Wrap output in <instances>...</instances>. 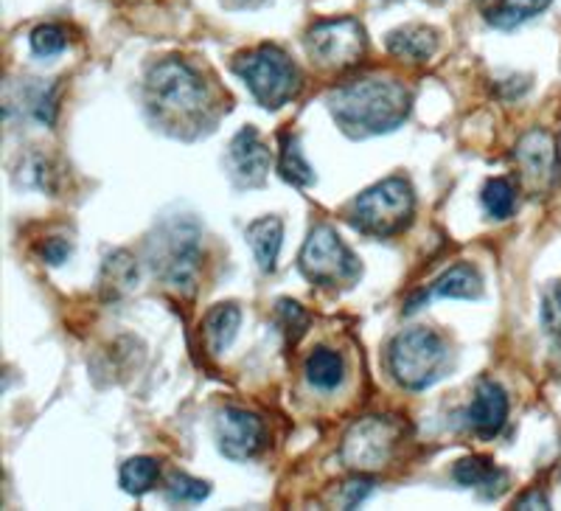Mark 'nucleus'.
<instances>
[{"label": "nucleus", "instance_id": "nucleus-1", "mask_svg": "<svg viewBox=\"0 0 561 511\" xmlns=\"http://www.w3.org/2000/svg\"><path fill=\"white\" fill-rule=\"evenodd\" d=\"M144 99L152 122L174 138H197L214 122V99L203 73L180 57H167L149 68Z\"/></svg>", "mask_w": 561, "mask_h": 511}, {"label": "nucleus", "instance_id": "nucleus-2", "mask_svg": "<svg viewBox=\"0 0 561 511\" xmlns=\"http://www.w3.org/2000/svg\"><path fill=\"white\" fill-rule=\"evenodd\" d=\"M325 107L340 133L354 141L396 133L413 110V90L399 79L365 77L329 90Z\"/></svg>", "mask_w": 561, "mask_h": 511}, {"label": "nucleus", "instance_id": "nucleus-3", "mask_svg": "<svg viewBox=\"0 0 561 511\" xmlns=\"http://www.w3.org/2000/svg\"><path fill=\"white\" fill-rule=\"evenodd\" d=\"M154 273L169 289L183 298H194L203 273V234L192 217L169 219L158 228V237L149 242Z\"/></svg>", "mask_w": 561, "mask_h": 511}, {"label": "nucleus", "instance_id": "nucleus-4", "mask_svg": "<svg viewBox=\"0 0 561 511\" xmlns=\"http://www.w3.org/2000/svg\"><path fill=\"white\" fill-rule=\"evenodd\" d=\"M415 217V192L408 178H385L351 200L345 219L370 239L399 237Z\"/></svg>", "mask_w": 561, "mask_h": 511}, {"label": "nucleus", "instance_id": "nucleus-5", "mask_svg": "<svg viewBox=\"0 0 561 511\" xmlns=\"http://www.w3.org/2000/svg\"><path fill=\"white\" fill-rule=\"evenodd\" d=\"M233 73L250 90V96L262 104L264 110H280L293 102L304 88L300 68L293 63L284 48L273 43H264L259 48L242 52L233 59Z\"/></svg>", "mask_w": 561, "mask_h": 511}, {"label": "nucleus", "instance_id": "nucleus-6", "mask_svg": "<svg viewBox=\"0 0 561 511\" xmlns=\"http://www.w3.org/2000/svg\"><path fill=\"white\" fill-rule=\"evenodd\" d=\"M390 377L404 390H427L447 377L449 345L435 329L413 327L396 334L388 345Z\"/></svg>", "mask_w": 561, "mask_h": 511}, {"label": "nucleus", "instance_id": "nucleus-7", "mask_svg": "<svg viewBox=\"0 0 561 511\" xmlns=\"http://www.w3.org/2000/svg\"><path fill=\"white\" fill-rule=\"evenodd\" d=\"M298 270L309 284L323 289H343L359 282L363 264L357 253L343 242L332 225H314L300 248Z\"/></svg>", "mask_w": 561, "mask_h": 511}, {"label": "nucleus", "instance_id": "nucleus-8", "mask_svg": "<svg viewBox=\"0 0 561 511\" xmlns=\"http://www.w3.org/2000/svg\"><path fill=\"white\" fill-rule=\"evenodd\" d=\"M404 424L390 416H365L348 428L340 447V461L351 473L368 475L388 467L402 444Z\"/></svg>", "mask_w": 561, "mask_h": 511}, {"label": "nucleus", "instance_id": "nucleus-9", "mask_svg": "<svg viewBox=\"0 0 561 511\" xmlns=\"http://www.w3.org/2000/svg\"><path fill=\"white\" fill-rule=\"evenodd\" d=\"M307 54L323 71H351L368 52V32L357 18L320 20L304 37Z\"/></svg>", "mask_w": 561, "mask_h": 511}, {"label": "nucleus", "instance_id": "nucleus-10", "mask_svg": "<svg viewBox=\"0 0 561 511\" xmlns=\"http://www.w3.org/2000/svg\"><path fill=\"white\" fill-rule=\"evenodd\" d=\"M514 167L519 172V183L528 194L553 192L561 178V155L556 135L548 129H528L514 147Z\"/></svg>", "mask_w": 561, "mask_h": 511}, {"label": "nucleus", "instance_id": "nucleus-11", "mask_svg": "<svg viewBox=\"0 0 561 511\" xmlns=\"http://www.w3.org/2000/svg\"><path fill=\"white\" fill-rule=\"evenodd\" d=\"M214 439H217V447L225 458L248 461L264 450L267 428H264L262 416L228 405L214 419Z\"/></svg>", "mask_w": 561, "mask_h": 511}, {"label": "nucleus", "instance_id": "nucleus-12", "mask_svg": "<svg viewBox=\"0 0 561 511\" xmlns=\"http://www.w3.org/2000/svg\"><path fill=\"white\" fill-rule=\"evenodd\" d=\"M433 298H453V300H480L483 298V275L478 273V268L469 262H458L449 270L435 279L427 289L410 295L408 304H404V315L419 313L421 307H427Z\"/></svg>", "mask_w": 561, "mask_h": 511}, {"label": "nucleus", "instance_id": "nucleus-13", "mask_svg": "<svg viewBox=\"0 0 561 511\" xmlns=\"http://www.w3.org/2000/svg\"><path fill=\"white\" fill-rule=\"evenodd\" d=\"M228 163L230 174L239 185H248V189H255L267 180L270 163H273V155H270V147L262 141V135L255 127H242L233 141H230L228 149Z\"/></svg>", "mask_w": 561, "mask_h": 511}, {"label": "nucleus", "instance_id": "nucleus-14", "mask_svg": "<svg viewBox=\"0 0 561 511\" xmlns=\"http://www.w3.org/2000/svg\"><path fill=\"white\" fill-rule=\"evenodd\" d=\"M508 410L511 402L503 385L494 383V379H480L478 388H474L472 405L466 410V419H469V428L474 430V435L489 441L505 428Z\"/></svg>", "mask_w": 561, "mask_h": 511}, {"label": "nucleus", "instance_id": "nucleus-15", "mask_svg": "<svg viewBox=\"0 0 561 511\" xmlns=\"http://www.w3.org/2000/svg\"><path fill=\"white\" fill-rule=\"evenodd\" d=\"M248 245L253 250V259L259 264L262 273H275L278 268L280 245H284V219L267 214V217H259L248 225Z\"/></svg>", "mask_w": 561, "mask_h": 511}, {"label": "nucleus", "instance_id": "nucleus-16", "mask_svg": "<svg viewBox=\"0 0 561 511\" xmlns=\"http://www.w3.org/2000/svg\"><path fill=\"white\" fill-rule=\"evenodd\" d=\"M438 32L433 26H399L388 32L385 45L396 59H408V63H427L438 52Z\"/></svg>", "mask_w": 561, "mask_h": 511}, {"label": "nucleus", "instance_id": "nucleus-17", "mask_svg": "<svg viewBox=\"0 0 561 511\" xmlns=\"http://www.w3.org/2000/svg\"><path fill=\"white\" fill-rule=\"evenodd\" d=\"M455 484L466 489H485V498H497L508 484V473L500 469L497 464L485 455H466L453 467Z\"/></svg>", "mask_w": 561, "mask_h": 511}, {"label": "nucleus", "instance_id": "nucleus-18", "mask_svg": "<svg viewBox=\"0 0 561 511\" xmlns=\"http://www.w3.org/2000/svg\"><path fill=\"white\" fill-rule=\"evenodd\" d=\"M239 327H242V309L237 304H217L205 313L203 320V338L208 352L214 357L225 354L237 340Z\"/></svg>", "mask_w": 561, "mask_h": 511}, {"label": "nucleus", "instance_id": "nucleus-19", "mask_svg": "<svg viewBox=\"0 0 561 511\" xmlns=\"http://www.w3.org/2000/svg\"><path fill=\"white\" fill-rule=\"evenodd\" d=\"M345 360L337 349H329V345H318L312 354L304 363V374H307V383L314 390H323V394H332L340 385L345 383Z\"/></svg>", "mask_w": 561, "mask_h": 511}, {"label": "nucleus", "instance_id": "nucleus-20", "mask_svg": "<svg viewBox=\"0 0 561 511\" xmlns=\"http://www.w3.org/2000/svg\"><path fill=\"white\" fill-rule=\"evenodd\" d=\"M278 174L295 189H312L318 183V174L304 155L298 135L284 133L278 138Z\"/></svg>", "mask_w": 561, "mask_h": 511}, {"label": "nucleus", "instance_id": "nucleus-21", "mask_svg": "<svg viewBox=\"0 0 561 511\" xmlns=\"http://www.w3.org/2000/svg\"><path fill=\"white\" fill-rule=\"evenodd\" d=\"M99 284H102V293L107 300L133 293L138 287V262H135V256L129 250H115V253H110L104 259Z\"/></svg>", "mask_w": 561, "mask_h": 511}, {"label": "nucleus", "instance_id": "nucleus-22", "mask_svg": "<svg viewBox=\"0 0 561 511\" xmlns=\"http://www.w3.org/2000/svg\"><path fill=\"white\" fill-rule=\"evenodd\" d=\"M553 0H500L497 7L485 14L489 26L500 29V32H511V29L523 26L528 20H534L536 14H542L545 9H550Z\"/></svg>", "mask_w": 561, "mask_h": 511}, {"label": "nucleus", "instance_id": "nucleus-23", "mask_svg": "<svg viewBox=\"0 0 561 511\" xmlns=\"http://www.w3.org/2000/svg\"><path fill=\"white\" fill-rule=\"evenodd\" d=\"M160 478V464L149 455H135V458L124 461L122 473H118V484L127 495L135 498H144L147 492H152Z\"/></svg>", "mask_w": 561, "mask_h": 511}, {"label": "nucleus", "instance_id": "nucleus-24", "mask_svg": "<svg viewBox=\"0 0 561 511\" xmlns=\"http://www.w3.org/2000/svg\"><path fill=\"white\" fill-rule=\"evenodd\" d=\"M480 203H483V212L491 219H508L517 208V189L514 183L505 178H491L480 192Z\"/></svg>", "mask_w": 561, "mask_h": 511}, {"label": "nucleus", "instance_id": "nucleus-25", "mask_svg": "<svg viewBox=\"0 0 561 511\" xmlns=\"http://www.w3.org/2000/svg\"><path fill=\"white\" fill-rule=\"evenodd\" d=\"M210 495V484L208 480L192 478V475L185 473H172L167 478V486H163V498L167 503L172 506H194L208 500Z\"/></svg>", "mask_w": 561, "mask_h": 511}, {"label": "nucleus", "instance_id": "nucleus-26", "mask_svg": "<svg viewBox=\"0 0 561 511\" xmlns=\"http://www.w3.org/2000/svg\"><path fill=\"white\" fill-rule=\"evenodd\" d=\"M278 320H280V329H284V334H287V343H298L304 334H307L309 329V315L307 309L300 307L298 300L293 298H280L278 300Z\"/></svg>", "mask_w": 561, "mask_h": 511}, {"label": "nucleus", "instance_id": "nucleus-27", "mask_svg": "<svg viewBox=\"0 0 561 511\" xmlns=\"http://www.w3.org/2000/svg\"><path fill=\"white\" fill-rule=\"evenodd\" d=\"M32 43V52L37 57H57V54L65 52V45H68V34H65L62 26H54V23H45V26H37L28 37Z\"/></svg>", "mask_w": 561, "mask_h": 511}, {"label": "nucleus", "instance_id": "nucleus-28", "mask_svg": "<svg viewBox=\"0 0 561 511\" xmlns=\"http://www.w3.org/2000/svg\"><path fill=\"white\" fill-rule=\"evenodd\" d=\"M542 327L545 332L561 338V282H553L542 293Z\"/></svg>", "mask_w": 561, "mask_h": 511}, {"label": "nucleus", "instance_id": "nucleus-29", "mask_svg": "<svg viewBox=\"0 0 561 511\" xmlns=\"http://www.w3.org/2000/svg\"><path fill=\"white\" fill-rule=\"evenodd\" d=\"M37 253L45 264L59 268V264H65L70 259V253H73V245L62 237H51V239H45V242H39Z\"/></svg>", "mask_w": 561, "mask_h": 511}, {"label": "nucleus", "instance_id": "nucleus-30", "mask_svg": "<svg viewBox=\"0 0 561 511\" xmlns=\"http://www.w3.org/2000/svg\"><path fill=\"white\" fill-rule=\"evenodd\" d=\"M370 492H374V480H368L365 475H357L354 480H348V484L343 486L345 509H357V506L363 503Z\"/></svg>", "mask_w": 561, "mask_h": 511}, {"label": "nucleus", "instance_id": "nucleus-31", "mask_svg": "<svg viewBox=\"0 0 561 511\" xmlns=\"http://www.w3.org/2000/svg\"><path fill=\"white\" fill-rule=\"evenodd\" d=\"M514 509H550V498L542 492V489H530V492L519 495L517 500H514Z\"/></svg>", "mask_w": 561, "mask_h": 511}]
</instances>
